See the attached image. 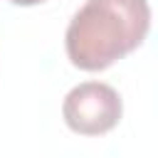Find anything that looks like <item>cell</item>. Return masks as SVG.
Returning <instances> with one entry per match:
<instances>
[{
    "label": "cell",
    "mask_w": 158,
    "mask_h": 158,
    "mask_svg": "<svg viewBox=\"0 0 158 158\" xmlns=\"http://www.w3.org/2000/svg\"><path fill=\"white\" fill-rule=\"evenodd\" d=\"M148 30V0H86L69 20L64 35L67 57L84 72H101L131 54Z\"/></svg>",
    "instance_id": "1"
},
{
    "label": "cell",
    "mask_w": 158,
    "mask_h": 158,
    "mask_svg": "<svg viewBox=\"0 0 158 158\" xmlns=\"http://www.w3.org/2000/svg\"><path fill=\"white\" fill-rule=\"evenodd\" d=\"M123 114V101L118 91L104 81L77 84L62 104V116L74 133L99 136L111 131Z\"/></svg>",
    "instance_id": "2"
},
{
    "label": "cell",
    "mask_w": 158,
    "mask_h": 158,
    "mask_svg": "<svg viewBox=\"0 0 158 158\" xmlns=\"http://www.w3.org/2000/svg\"><path fill=\"white\" fill-rule=\"evenodd\" d=\"M15 5H37V2H44V0H10Z\"/></svg>",
    "instance_id": "3"
}]
</instances>
